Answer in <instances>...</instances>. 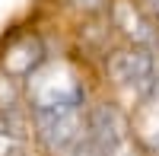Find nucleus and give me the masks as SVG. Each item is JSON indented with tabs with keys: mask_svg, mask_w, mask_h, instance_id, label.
I'll list each match as a JSON object with an SVG mask.
<instances>
[{
	"mask_svg": "<svg viewBox=\"0 0 159 156\" xmlns=\"http://www.w3.org/2000/svg\"><path fill=\"white\" fill-rule=\"evenodd\" d=\"M99 93L96 70L76 61L67 48L51 54L29 80H22V108L25 118L86 112L92 96Z\"/></svg>",
	"mask_w": 159,
	"mask_h": 156,
	"instance_id": "obj_1",
	"label": "nucleus"
},
{
	"mask_svg": "<svg viewBox=\"0 0 159 156\" xmlns=\"http://www.w3.org/2000/svg\"><path fill=\"white\" fill-rule=\"evenodd\" d=\"M96 80L102 93H108L121 105L134 108L159 83V54L143 45L118 42L96 67Z\"/></svg>",
	"mask_w": 159,
	"mask_h": 156,
	"instance_id": "obj_2",
	"label": "nucleus"
},
{
	"mask_svg": "<svg viewBox=\"0 0 159 156\" xmlns=\"http://www.w3.org/2000/svg\"><path fill=\"white\" fill-rule=\"evenodd\" d=\"M86 137L99 156H147L143 144L134 134L127 105H121L102 89L92 96L86 108Z\"/></svg>",
	"mask_w": 159,
	"mask_h": 156,
	"instance_id": "obj_3",
	"label": "nucleus"
},
{
	"mask_svg": "<svg viewBox=\"0 0 159 156\" xmlns=\"http://www.w3.org/2000/svg\"><path fill=\"white\" fill-rule=\"evenodd\" d=\"M51 54L54 51H51L48 35L32 22H25V25L16 22L0 32V70L19 83L29 80Z\"/></svg>",
	"mask_w": 159,
	"mask_h": 156,
	"instance_id": "obj_4",
	"label": "nucleus"
},
{
	"mask_svg": "<svg viewBox=\"0 0 159 156\" xmlns=\"http://www.w3.org/2000/svg\"><path fill=\"white\" fill-rule=\"evenodd\" d=\"M108 22L118 35V42L127 45H143L159 54V25L156 19L143 10L140 0H111L108 3Z\"/></svg>",
	"mask_w": 159,
	"mask_h": 156,
	"instance_id": "obj_5",
	"label": "nucleus"
},
{
	"mask_svg": "<svg viewBox=\"0 0 159 156\" xmlns=\"http://www.w3.org/2000/svg\"><path fill=\"white\" fill-rule=\"evenodd\" d=\"M130 112V124H134V134L143 144L147 156H159V83L153 86V93L147 99H140Z\"/></svg>",
	"mask_w": 159,
	"mask_h": 156,
	"instance_id": "obj_6",
	"label": "nucleus"
},
{
	"mask_svg": "<svg viewBox=\"0 0 159 156\" xmlns=\"http://www.w3.org/2000/svg\"><path fill=\"white\" fill-rule=\"evenodd\" d=\"M22 153H32L25 112H0V156H22Z\"/></svg>",
	"mask_w": 159,
	"mask_h": 156,
	"instance_id": "obj_7",
	"label": "nucleus"
},
{
	"mask_svg": "<svg viewBox=\"0 0 159 156\" xmlns=\"http://www.w3.org/2000/svg\"><path fill=\"white\" fill-rule=\"evenodd\" d=\"M108 3L111 0H54V7L64 19L73 22H83V19H96V16H105L108 13Z\"/></svg>",
	"mask_w": 159,
	"mask_h": 156,
	"instance_id": "obj_8",
	"label": "nucleus"
},
{
	"mask_svg": "<svg viewBox=\"0 0 159 156\" xmlns=\"http://www.w3.org/2000/svg\"><path fill=\"white\" fill-rule=\"evenodd\" d=\"M0 112H25L22 108V83L0 70Z\"/></svg>",
	"mask_w": 159,
	"mask_h": 156,
	"instance_id": "obj_9",
	"label": "nucleus"
},
{
	"mask_svg": "<svg viewBox=\"0 0 159 156\" xmlns=\"http://www.w3.org/2000/svg\"><path fill=\"white\" fill-rule=\"evenodd\" d=\"M140 3H143V10L156 19V25H159V0H140Z\"/></svg>",
	"mask_w": 159,
	"mask_h": 156,
	"instance_id": "obj_10",
	"label": "nucleus"
}]
</instances>
